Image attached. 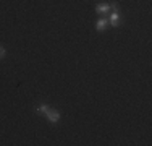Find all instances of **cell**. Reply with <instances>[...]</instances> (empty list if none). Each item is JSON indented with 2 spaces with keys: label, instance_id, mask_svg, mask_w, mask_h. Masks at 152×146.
Masks as SVG:
<instances>
[{
  "label": "cell",
  "instance_id": "cell-2",
  "mask_svg": "<svg viewBox=\"0 0 152 146\" xmlns=\"http://www.w3.org/2000/svg\"><path fill=\"white\" fill-rule=\"evenodd\" d=\"M110 8H112V5H107V3H100V5L96 7V12L99 13V15H105V13L110 12Z\"/></svg>",
  "mask_w": 152,
  "mask_h": 146
},
{
  "label": "cell",
  "instance_id": "cell-3",
  "mask_svg": "<svg viewBox=\"0 0 152 146\" xmlns=\"http://www.w3.org/2000/svg\"><path fill=\"white\" fill-rule=\"evenodd\" d=\"M110 24L112 26H118V24H120V13H118L117 8H115V12L110 15Z\"/></svg>",
  "mask_w": 152,
  "mask_h": 146
},
{
  "label": "cell",
  "instance_id": "cell-1",
  "mask_svg": "<svg viewBox=\"0 0 152 146\" xmlns=\"http://www.w3.org/2000/svg\"><path fill=\"white\" fill-rule=\"evenodd\" d=\"M47 119H49V122H52V123H55V122H58V119H60V114L57 111H50L49 109V112H47Z\"/></svg>",
  "mask_w": 152,
  "mask_h": 146
},
{
  "label": "cell",
  "instance_id": "cell-4",
  "mask_svg": "<svg viewBox=\"0 0 152 146\" xmlns=\"http://www.w3.org/2000/svg\"><path fill=\"white\" fill-rule=\"evenodd\" d=\"M96 28H97V31H104V29L107 28V20H105V18L97 21V26H96Z\"/></svg>",
  "mask_w": 152,
  "mask_h": 146
},
{
  "label": "cell",
  "instance_id": "cell-6",
  "mask_svg": "<svg viewBox=\"0 0 152 146\" xmlns=\"http://www.w3.org/2000/svg\"><path fill=\"white\" fill-rule=\"evenodd\" d=\"M3 55H5V49H3L2 46H0V58H2Z\"/></svg>",
  "mask_w": 152,
  "mask_h": 146
},
{
  "label": "cell",
  "instance_id": "cell-5",
  "mask_svg": "<svg viewBox=\"0 0 152 146\" xmlns=\"http://www.w3.org/2000/svg\"><path fill=\"white\" fill-rule=\"evenodd\" d=\"M39 112H41V114H47V112H49V107H47L45 104H42L41 107H39Z\"/></svg>",
  "mask_w": 152,
  "mask_h": 146
}]
</instances>
